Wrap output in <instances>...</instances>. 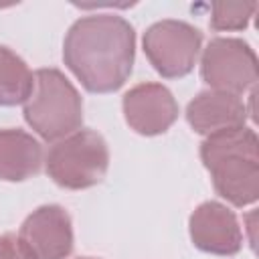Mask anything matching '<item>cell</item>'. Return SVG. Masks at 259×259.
<instances>
[{
    "instance_id": "obj_10",
    "label": "cell",
    "mask_w": 259,
    "mask_h": 259,
    "mask_svg": "<svg viewBox=\"0 0 259 259\" xmlns=\"http://www.w3.org/2000/svg\"><path fill=\"white\" fill-rule=\"evenodd\" d=\"M186 119L198 134L208 138L221 132L243 127L247 119V107L239 95L208 89L198 93L188 103Z\"/></svg>"
},
{
    "instance_id": "obj_13",
    "label": "cell",
    "mask_w": 259,
    "mask_h": 259,
    "mask_svg": "<svg viewBox=\"0 0 259 259\" xmlns=\"http://www.w3.org/2000/svg\"><path fill=\"white\" fill-rule=\"evenodd\" d=\"M257 4H231V2H217L212 4V28L214 30H239L245 28Z\"/></svg>"
},
{
    "instance_id": "obj_12",
    "label": "cell",
    "mask_w": 259,
    "mask_h": 259,
    "mask_svg": "<svg viewBox=\"0 0 259 259\" xmlns=\"http://www.w3.org/2000/svg\"><path fill=\"white\" fill-rule=\"evenodd\" d=\"M34 77L26 63L10 49L0 47V105H16L32 93Z\"/></svg>"
},
{
    "instance_id": "obj_8",
    "label": "cell",
    "mask_w": 259,
    "mask_h": 259,
    "mask_svg": "<svg viewBox=\"0 0 259 259\" xmlns=\"http://www.w3.org/2000/svg\"><path fill=\"white\" fill-rule=\"evenodd\" d=\"M123 113L132 130L144 136H156L176 121L178 105L164 85L142 83L125 93Z\"/></svg>"
},
{
    "instance_id": "obj_9",
    "label": "cell",
    "mask_w": 259,
    "mask_h": 259,
    "mask_svg": "<svg viewBox=\"0 0 259 259\" xmlns=\"http://www.w3.org/2000/svg\"><path fill=\"white\" fill-rule=\"evenodd\" d=\"M190 237L198 249L214 255H233L243 241L235 214L221 202H204L192 212Z\"/></svg>"
},
{
    "instance_id": "obj_2",
    "label": "cell",
    "mask_w": 259,
    "mask_h": 259,
    "mask_svg": "<svg viewBox=\"0 0 259 259\" xmlns=\"http://www.w3.org/2000/svg\"><path fill=\"white\" fill-rule=\"evenodd\" d=\"M200 158L212 176L217 192L245 206L259 196V158L257 136L249 127H237L208 136L202 142Z\"/></svg>"
},
{
    "instance_id": "obj_14",
    "label": "cell",
    "mask_w": 259,
    "mask_h": 259,
    "mask_svg": "<svg viewBox=\"0 0 259 259\" xmlns=\"http://www.w3.org/2000/svg\"><path fill=\"white\" fill-rule=\"evenodd\" d=\"M0 259H34L20 243L16 235L0 237Z\"/></svg>"
},
{
    "instance_id": "obj_1",
    "label": "cell",
    "mask_w": 259,
    "mask_h": 259,
    "mask_svg": "<svg viewBox=\"0 0 259 259\" xmlns=\"http://www.w3.org/2000/svg\"><path fill=\"white\" fill-rule=\"evenodd\" d=\"M134 28L115 14H95L77 20L67 38L63 57L85 89L109 93L123 85L134 65Z\"/></svg>"
},
{
    "instance_id": "obj_11",
    "label": "cell",
    "mask_w": 259,
    "mask_h": 259,
    "mask_svg": "<svg viewBox=\"0 0 259 259\" xmlns=\"http://www.w3.org/2000/svg\"><path fill=\"white\" fill-rule=\"evenodd\" d=\"M40 144L20 130H0V180H26L40 170Z\"/></svg>"
},
{
    "instance_id": "obj_7",
    "label": "cell",
    "mask_w": 259,
    "mask_h": 259,
    "mask_svg": "<svg viewBox=\"0 0 259 259\" xmlns=\"http://www.w3.org/2000/svg\"><path fill=\"white\" fill-rule=\"evenodd\" d=\"M18 239L34 259H65L73 249L71 219L57 204L40 206L22 223Z\"/></svg>"
},
{
    "instance_id": "obj_5",
    "label": "cell",
    "mask_w": 259,
    "mask_h": 259,
    "mask_svg": "<svg viewBox=\"0 0 259 259\" xmlns=\"http://www.w3.org/2000/svg\"><path fill=\"white\" fill-rule=\"evenodd\" d=\"M202 34L180 20H162L148 28L144 51L154 69L164 77L186 75L198 57Z\"/></svg>"
},
{
    "instance_id": "obj_4",
    "label": "cell",
    "mask_w": 259,
    "mask_h": 259,
    "mask_svg": "<svg viewBox=\"0 0 259 259\" xmlns=\"http://www.w3.org/2000/svg\"><path fill=\"white\" fill-rule=\"evenodd\" d=\"M109 152L103 138L91 130L75 132L59 140L47 154L49 176L65 188H87L103 180Z\"/></svg>"
},
{
    "instance_id": "obj_3",
    "label": "cell",
    "mask_w": 259,
    "mask_h": 259,
    "mask_svg": "<svg viewBox=\"0 0 259 259\" xmlns=\"http://www.w3.org/2000/svg\"><path fill=\"white\" fill-rule=\"evenodd\" d=\"M24 117L40 138L55 142L79 130L83 103L61 71L40 69L34 73L32 93L24 101Z\"/></svg>"
},
{
    "instance_id": "obj_6",
    "label": "cell",
    "mask_w": 259,
    "mask_h": 259,
    "mask_svg": "<svg viewBox=\"0 0 259 259\" xmlns=\"http://www.w3.org/2000/svg\"><path fill=\"white\" fill-rule=\"evenodd\" d=\"M200 71L210 89L241 95L257 79V57L239 38H214L202 53Z\"/></svg>"
}]
</instances>
